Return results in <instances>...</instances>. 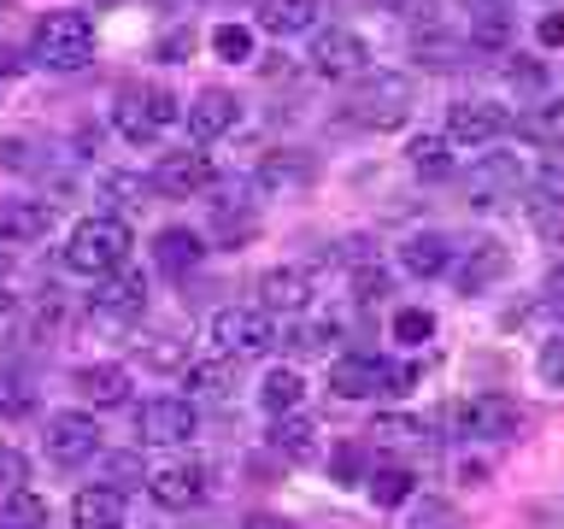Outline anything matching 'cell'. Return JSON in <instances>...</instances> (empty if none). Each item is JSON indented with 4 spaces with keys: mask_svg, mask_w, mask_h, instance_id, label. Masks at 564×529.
Returning <instances> with one entry per match:
<instances>
[{
    "mask_svg": "<svg viewBox=\"0 0 564 529\" xmlns=\"http://www.w3.org/2000/svg\"><path fill=\"white\" fill-rule=\"evenodd\" d=\"M42 447H47L53 465L70 471V465H88V458L100 453V430H95V418H88V412H53Z\"/></svg>",
    "mask_w": 564,
    "mask_h": 529,
    "instance_id": "10",
    "label": "cell"
},
{
    "mask_svg": "<svg viewBox=\"0 0 564 529\" xmlns=\"http://www.w3.org/2000/svg\"><path fill=\"white\" fill-rule=\"evenodd\" d=\"M329 388L341 400H377V395H405L412 388V370L394 359H377V353H341L329 370Z\"/></svg>",
    "mask_w": 564,
    "mask_h": 529,
    "instance_id": "3",
    "label": "cell"
},
{
    "mask_svg": "<svg viewBox=\"0 0 564 529\" xmlns=\"http://www.w3.org/2000/svg\"><path fill=\"white\" fill-rule=\"evenodd\" d=\"M412 483H417V476L405 471V465H382L377 476H370V500H377L382 511H394V506L412 500Z\"/></svg>",
    "mask_w": 564,
    "mask_h": 529,
    "instance_id": "33",
    "label": "cell"
},
{
    "mask_svg": "<svg viewBox=\"0 0 564 529\" xmlns=\"http://www.w3.org/2000/svg\"><path fill=\"white\" fill-rule=\"evenodd\" d=\"M405 165H412L423 183H435V176L453 171V153H447V136H412L405 141Z\"/></svg>",
    "mask_w": 564,
    "mask_h": 529,
    "instance_id": "30",
    "label": "cell"
},
{
    "mask_svg": "<svg viewBox=\"0 0 564 529\" xmlns=\"http://www.w3.org/2000/svg\"><path fill=\"white\" fill-rule=\"evenodd\" d=\"M0 483H7V488H24L30 483V458L18 453V447H0Z\"/></svg>",
    "mask_w": 564,
    "mask_h": 529,
    "instance_id": "47",
    "label": "cell"
},
{
    "mask_svg": "<svg viewBox=\"0 0 564 529\" xmlns=\"http://www.w3.org/2000/svg\"><path fill=\"white\" fill-rule=\"evenodd\" d=\"M24 412H30V388H24V377L0 370V418H24Z\"/></svg>",
    "mask_w": 564,
    "mask_h": 529,
    "instance_id": "43",
    "label": "cell"
},
{
    "mask_svg": "<svg viewBox=\"0 0 564 529\" xmlns=\"http://www.w3.org/2000/svg\"><path fill=\"white\" fill-rule=\"evenodd\" d=\"M70 518H77V529H123V494L112 488H83L77 500H70Z\"/></svg>",
    "mask_w": 564,
    "mask_h": 529,
    "instance_id": "23",
    "label": "cell"
},
{
    "mask_svg": "<svg viewBox=\"0 0 564 529\" xmlns=\"http://www.w3.org/2000/svg\"><path fill=\"white\" fill-rule=\"evenodd\" d=\"M506 271H511V253H506L500 241H470L465 259L453 264V289H458V294H482V289H494Z\"/></svg>",
    "mask_w": 564,
    "mask_h": 529,
    "instance_id": "15",
    "label": "cell"
},
{
    "mask_svg": "<svg viewBox=\"0 0 564 529\" xmlns=\"http://www.w3.org/2000/svg\"><path fill=\"white\" fill-rule=\"evenodd\" d=\"M253 30H247V24H218V30H212V53H218V60H229V65H247V60H253Z\"/></svg>",
    "mask_w": 564,
    "mask_h": 529,
    "instance_id": "36",
    "label": "cell"
},
{
    "mask_svg": "<svg viewBox=\"0 0 564 529\" xmlns=\"http://www.w3.org/2000/svg\"><path fill=\"white\" fill-rule=\"evenodd\" d=\"M106 201H112V206H135V194H141V183H135V176H106Z\"/></svg>",
    "mask_w": 564,
    "mask_h": 529,
    "instance_id": "49",
    "label": "cell"
},
{
    "mask_svg": "<svg viewBox=\"0 0 564 529\" xmlns=\"http://www.w3.org/2000/svg\"><path fill=\"white\" fill-rule=\"evenodd\" d=\"M506 130V112L494 100H453L447 106V141H465V148H488L494 136Z\"/></svg>",
    "mask_w": 564,
    "mask_h": 529,
    "instance_id": "16",
    "label": "cell"
},
{
    "mask_svg": "<svg viewBox=\"0 0 564 529\" xmlns=\"http://www.w3.org/2000/svg\"><path fill=\"white\" fill-rule=\"evenodd\" d=\"M212 342L224 353H264L276 347V330H271V312L264 306H224L212 317Z\"/></svg>",
    "mask_w": 564,
    "mask_h": 529,
    "instance_id": "12",
    "label": "cell"
},
{
    "mask_svg": "<svg viewBox=\"0 0 564 529\" xmlns=\"http://www.w3.org/2000/svg\"><path fill=\"white\" fill-rule=\"evenodd\" d=\"M70 382H77V395L88 406H123L130 400V370L123 365H83Z\"/></svg>",
    "mask_w": 564,
    "mask_h": 529,
    "instance_id": "22",
    "label": "cell"
},
{
    "mask_svg": "<svg viewBox=\"0 0 564 529\" xmlns=\"http://www.w3.org/2000/svg\"><path fill=\"white\" fill-rule=\"evenodd\" d=\"M130 224L118 218V212H100V218H83L77 229H70L65 241V271L77 277H112L130 264Z\"/></svg>",
    "mask_w": 564,
    "mask_h": 529,
    "instance_id": "1",
    "label": "cell"
},
{
    "mask_svg": "<svg viewBox=\"0 0 564 529\" xmlns=\"http://www.w3.org/2000/svg\"><path fill=\"white\" fill-rule=\"evenodd\" d=\"M430 335H435V317L430 312H417V306L394 312V342L400 347H417V342H430Z\"/></svg>",
    "mask_w": 564,
    "mask_h": 529,
    "instance_id": "40",
    "label": "cell"
},
{
    "mask_svg": "<svg viewBox=\"0 0 564 529\" xmlns=\"http://www.w3.org/2000/svg\"><path fill=\"white\" fill-rule=\"evenodd\" d=\"M476 7H488V0H476Z\"/></svg>",
    "mask_w": 564,
    "mask_h": 529,
    "instance_id": "56",
    "label": "cell"
},
{
    "mask_svg": "<svg viewBox=\"0 0 564 529\" xmlns=\"http://www.w3.org/2000/svg\"><path fill=\"white\" fill-rule=\"evenodd\" d=\"M229 382H236V365H229V359H206V365H194L188 370V388H194V395H229Z\"/></svg>",
    "mask_w": 564,
    "mask_h": 529,
    "instance_id": "38",
    "label": "cell"
},
{
    "mask_svg": "<svg viewBox=\"0 0 564 529\" xmlns=\"http://www.w3.org/2000/svg\"><path fill=\"white\" fill-rule=\"evenodd\" d=\"M412 529H458V511H453L447 500H423V506L412 511Z\"/></svg>",
    "mask_w": 564,
    "mask_h": 529,
    "instance_id": "45",
    "label": "cell"
},
{
    "mask_svg": "<svg viewBox=\"0 0 564 529\" xmlns=\"http://www.w3.org/2000/svg\"><path fill=\"white\" fill-rule=\"evenodd\" d=\"M0 7H7V0H0Z\"/></svg>",
    "mask_w": 564,
    "mask_h": 529,
    "instance_id": "57",
    "label": "cell"
},
{
    "mask_svg": "<svg viewBox=\"0 0 564 529\" xmlns=\"http://www.w3.org/2000/svg\"><path fill=\"white\" fill-rule=\"evenodd\" d=\"M541 194H546V201H558L564 206V141H558V148H541Z\"/></svg>",
    "mask_w": 564,
    "mask_h": 529,
    "instance_id": "41",
    "label": "cell"
},
{
    "mask_svg": "<svg viewBox=\"0 0 564 529\" xmlns=\"http://www.w3.org/2000/svg\"><path fill=\"white\" fill-rule=\"evenodd\" d=\"M506 83L541 100V88H546V65H541V60H523V53H506Z\"/></svg>",
    "mask_w": 564,
    "mask_h": 529,
    "instance_id": "39",
    "label": "cell"
},
{
    "mask_svg": "<svg viewBox=\"0 0 564 529\" xmlns=\"http://www.w3.org/2000/svg\"><path fill=\"white\" fill-rule=\"evenodd\" d=\"M306 65L329 83H352L370 71V47H365V35H352V30H317L312 47H306Z\"/></svg>",
    "mask_w": 564,
    "mask_h": 529,
    "instance_id": "7",
    "label": "cell"
},
{
    "mask_svg": "<svg viewBox=\"0 0 564 529\" xmlns=\"http://www.w3.org/2000/svg\"><path fill=\"white\" fill-rule=\"evenodd\" d=\"M253 229H259V212H253V206L218 201V229H212V241H218V247H241Z\"/></svg>",
    "mask_w": 564,
    "mask_h": 529,
    "instance_id": "32",
    "label": "cell"
},
{
    "mask_svg": "<svg viewBox=\"0 0 564 529\" xmlns=\"http://www.w3.org/2000/svg\"><path fill=\"white\" fill-rule=\"evenodd\" d=\"M176 118V100H171V88H159V83H123L118 88V100H112V123H118V136H130V141H159L165 136V123Z\"/></svg>",
    "mask_w": 564,
    "mask_h": 529,
    "instance_id": "4",
    "label": "cell"
},
{
    "mask_svg": "<svg viewBox=\"0 0 564 529\" xmlns=\"http://www.w3.org/2000/svg\"><path fill=\"white\" fill-rule=\"evenodd\" d=\"M53 229L47 201H0V247H30Z\"/></svg>",
    "mask_w": 564,
    "mask_h": 529,
    "instance_id": "20",
    "label": "cell"
},
{
    "mask_svg": "<svg viewBox=\"0 0 564 529\" xmlns=\"http://www.w3.org/2000/svg\"><path fill=\"white\" fill-rule=\"evenodd\" d=\"M153 259H159V271H194V264L206 259V247H200L194 229H159Z\"/></svg>",
    "mask_w": 564,
    "mask_h": 529,
    "instance_id": "28",
    "label": "cell"
},
{
    "mask_svg": "<svg viewBox=\"0 0 564 529\" xmlns=\"http://www.w3.org/2000/svg\"><path fill=\"white\" fill-rule=\"evenodd\" d=\"M546 306L564 317V271H553V282H546Z\"/></svg>",
    "mask_w": 564,
    "mask_h": 529,
    "instance_id": "53",
    "label": "cell"
},
{
    "mask_svg": "<svg viewBox=\"0 0 564 529\" xmlns=\"http://www.w3.org/2000/svg\"><path fill=\"white\" fill-rule=\"evenodd\" d=\"M271 447L289 458V465H306V458L317 453V423L300 418V412H282V418L271 423Z\"/></svg>",
    "mask_w": 564,
    "mask_h": 529,
    "instance_id": "24",
    "label": "cell"
},
{
    "mask_svg": "<svg viewBox=\"0 0 564 529\" xmlns=\"http://www.w3.org/2000/svg\"><path fill=\"white\" fill-rule=\"evenodd\" d=\"M30 153H35V148H30L24 136H7V141H0V165H7V171H35Z\"/></svg>",
    "mask_w": 564,
    "mask_h": 529,
    "instance_id": "48",
    "label": "cell"
},
{
    "mask_svg": "<svg viewBox=\"0 0 564 529\" xmlns=\"http://www.w3.org/2000/svg\"><path fill=\"white\" fill-rule=\"evenodd\" d=\"M141 365L176 370V365H183V342H148V347H141Z\"/></svg>",
    "mask_w": 564,
    "mask_h": 529,
    "instance_id": "46",
    "label": "cell"
},
{
    "mask_svg": "<svg viewBox=\"0 0 564 529\" xmlns=\"http://www.w3.org/2000/svg\"><path fill=\"white\" fill-rule=\"evenodd\" d=\"M541 382L564 395V335H553V342H541Z\"/></svg>",
    "mask_w": 564,
    "mask_h": 529,
    "instance_id": "44",
    "label": "cell"
},
{
    "mask_svg": "<svg viewBox=\"0 0 564 529\" xmlns=\"http://www.w3.org/2000/svg\"><path fill=\"white\" fill-rule=\"evenodd\" d=\"M159 53H171V60H176V53H188V30H176V35H171V42L159 47Z\"/></svg>",
    "mask_w": 564,
    "mask_h": 529,
    "instance_id": "54",
    "label": "cell"
},
{
    "mask_svg": "<svg viewBox=\"0 0 564 529\" xmlns=\"http://www.w3.org/2000/svg\"><path fill=\"white\" fill-rule=\"evenodd\" d=\"M100 476H106L100 488H112V494H130L135 483H148V471H141V458H135V453H106Z\"/></svg>",
    "mask_w": 564,
    "mask_h": 529,
    "instance_id": "37",
    "label": "cell"
},
{
    "mask_svg": "<svg viewBox=\"0 0 564 529\" xmlns=\"http://www.w3.org/2000/svg\"><path fill=\"white\" fill-rule=\"evenodd\" d=\"M148 312V277L141 271H112V277H100V289L88 294V324H95L100 335H118V330H130L135 317Z\"/></svg>",
    "mask_w": 564,
    "mask_h": 529,
    "instance_id": "6",
    "label": "cell"
},
{
    "mask_svg": "<svg viewBox=\"0 0 564 529\" xmlns=\"http://www.w3.org/2000/svg\"><path fill=\"white\" fill-rule=\"evenodd\" d=\"M329 342H341V317H335V312H312L306 324H294L289 335H282V347L300 353V359H317Z\"/></svg>",
    "mask_w": 564,
    "mask_h": 529,
    "instance_id": "25",
    "label": "cell"
},
{
    "mask_svg": "<svg viewBox=\"0 0 564 529\" xmlns=\"http://www.w3.org/2000/svg\"><path fill=\"white\" fill-rule=\"evenodd\" d=\"M212 159L200 153V148H183V153H165L153 165V176H148V188L153 194H165V201H194L200 188H212Z\"/></svg>",
    "mask_w": 564,
    "mask_h": 529,
    "instance_id": "11",
    "label": "cell"
},
{
    "mask_svg": "<svg viewBox=\"0 0 564 529\" xmlns=\"http://www.w3.org/2000/svg\"><path fill=\"white\" fill-rule=\"evenodd\" d=\"M529 224H535V236H553L558 241V201H546V206H529Z\"/></svg>",
    "mask_w": 564,
    "mask_h": 529,
    "instance_id": "50",
    "label": "cell"
},
{
    "mask_svg": "<svg viewBox=\"0 0 564 529\" xmlns=\"http://www.w3.org/2000/svg\"><path fill=\"white\" fill-rule=\"evenodd\" d=\"M329 476L352 488V483L365 476V447H352V441H341V447H335V458H329Z\"/></svg>",
    "mask_w": 564,
    "mask_h": 529,
    "instance_id": "42",
    "label": "cell"
},
{
    "mask_svg": "<svg viewBox=\"0 0 564 529\" xmlns=\"http://www.w3.org/2000/svg\"><path fill=\"white\" fill-rule=\"evenodd\" d=\"M441 423H453L458 435L470 441H506L511 430H518V406L500 400V395H476V400H458L441 412Z\"/></svg>",
    "mask_w": 564,
    "mask_h": 529,
    "instance_id": "8",
    "label": "cell"
},
{
    "mask_svg": "<svg viewBox=\"0 0 564 529\" xmlns=\"http://www.w3.org/2000/svg\"><path fill=\"white\" fill-rule=\"evenodd\" d=\"M518 136H523V141H541V148H558V141H564V100H558V95H541V100L518 118Z\"/></svg>",
    "mask_w": 564,
    "mask_h": 529,
    "instance_id": "26",
    "label": "cell"
},
{
    "mask_svg": "<svg viewBox=\"0 0 564 529\" xmlns=\"http://www.w3.org/2000/svg\"><path fill=\"white\" fill-rule=\"evenodd\" d=\"M523 183V171H518V159L511 153H488V159H476V165L465 171V194H470V206H494V201H506L511 188Z\"/></svg>",
    "mask_w": 564,
    "mask_h": 529,
    "instance_id": "17",
    "label": "cell"
},
{
    "mask_svg": "<svg viewBox=\"0 0 564 529\" xmlns=\"http://www.w3.org/2000/svg\"><path fill=\"white\" fill-rule=\"evenodd\" d=\"M312 18H317L312 0H259V24L271 35H300L312 30Z\"/></svg>",
    "mask_w": 564,
    "mask_h": 529,
    "instance_id": "29",
    "label": "cell"
},
{
    "mask_svg": "<svg viewBox=\"0 0 564 529\" xmlns=\"http://www.w3.org/2000/svg\"><path fill=\"white\" fill-rule=\"evenodd\" d=\"M470 42L482 53H506L511 47V18L500 7H482V12H476V24H470Z\"/></svg>",
    "mask_w": 564,
    "mask_h": 529,
    "instance_id": "34",
    "label": "cell"
},
{
    "mask_svg": "<svg viewBox=\"0 0 564 529\" xmlns=\"http://www.w3.org/2000/svg\"><path fill=\"white\" fill-rule=\"evenodd\" d=\"M194 423H200L194 406L176 400V395H153V400L135 406V435L153 441V447H183V441L194 435Z\"/></svg>",
    "mask_w": 564,
    "mask_h": 529,
    "instance_id": "9",
    "label": "cell"
},
{
    "mask_svg": "<svg viewBox=\"0 0 564 529\" xmlns=\"http://www.w3.org/2000/svg\"><path fill=\"white\" fill-rule=\"evenodd\" d=\"M0 529H47V500L30 488H12L0 500Z\"/></svg>",
    "mask_w": 564,
    "mask_h": 529,
    "instance_id": "31",
    "label": "cell"
},
{
    "mask_svg": "<svg viewBox=\"0 0 564 529\" xmlns=\"http://www.w3.org/2000/svg\"><path fill=\"white\" fill-rule=\"evenodd\" d=\"M400 264H405L412 277H447V271H453V241L435 236V229H423V236L400 241Z\"/></svg>",
    "mask_w": 564,
    "mask_h": 529,
    "instance_id": "21",
    "label": "cell"
},
{
    "mask_svg": "<svg viewBox=\"0 0 564 529\" xmlns=\"http://www.w3.org/2000/svg\"><path fill=\"white\" fill-rule=\"evenodd\" d=\"M148 488H153V500L165 506V511H194V506L206 500V471L188 465V458H176V465H159L148 476Z\"/></svg>",
    "mask_w": 564,
    "mask_h": 529,
    "instance_id": "14",
    "label": "cell"
},
{
    "mask_svg": "<svg viewBox=\"0 0 564 529\" xmlns=\"http://www.w3.org/2000/svg\"><path fill=\"white\" fill-rule=\"evenodd\" d=\"M241 529H294L289 518H276V511H253V518H247Z\"/></svg>",
    "mask_w": 564,
    "mask_h": 529,
    "instance_id": "51",
    "label": "cell"
},
{
    "mask_svg": "<svg viewBox=\"0 0 564 529\" xmlns=\"http://www.w3.org/2000/svg\"><path fill=\"white\" fill-rule=\"evenodd\" d=\"M370 441H377V447H412V441H423V423L405 418V412H382L370 423Z\"/></svg>",
    "mask_w": 564,
    "mask_h": 529,
    "instance_id": "35",
    "label": "cell"
},
{
    "mask_svg": "<svg viewBox=\"0 0 564 529\" xmlns=\"http://www.w3.org/2000/svg\"><path fill=\"white\" fill-rule=\"evenodd\" d=\"M236 118H241V106H236V95L229 88H200L194 95V106H188V136L194 141H218V136H229L236 130Z\"/></svg>",
    "mask_w": 564,
    "mask_h": 529,
    "instance_id": "18",
    "label": "cell"
},
{
    "mask_svg": "<svg viewBox=\"0 0 564 529\" xmlns=\"http://www.w3.org/2000/svg\"><path fill=\"white\" fill-rule=\"evenodd\" d=\"M7 317H12V294L0 289V330H7Z\"/></svg>",
    "mask_w": 564,
    "mask_h": 529,
    "instance_id": "55",
    "label": "cell"
},
{
    "mask_svg": "<svg viewBox=\"0 0 564 529\" xmlns=\"http://www.w3.org/2000/svg\"><path fill=\"white\" fill-rule=\"evenodd\" d=\"M412 83L400 77V71H377V77L359 83V95L347 100L352 123H365V130H400L405 118H412Z\"/></svg>",
    "mask_w": 564,
    "mask_h": 529,
    "instance_id": "5",
    "label": "cell"
},
{
    "mask_svg": "<svg viewBox=\"0 0 564 529\" xmlns=\"http://www.w3.org/2000/svg\"><path fill=\"white\" fill-rule=\"evenodd\" d=\"M253 183H259V194H306L317 183V159L300 148H271L253 165Z\"/></svg>",
    "mask_w": 564,
    "mask_h": 529,
    "instance_id": "13",
    "label": "cell"
},
{
    "mask_svg": "<svg viewBox=\"0 0 564 529\" xmlns=\"http://www.w3.org/2000/svg\"><path fill=\"white\" fill-rule=\"evenodd\" d=\"M541 42H546V47H558V42H564V18H558V12H553V18H541Z\"/></svg>",
    "mask_w": 564,
    "mask_h": 529,
    "instance_id": "52",
    "label": "cell"
},
{
    "mask_svg": "<svg viewBox=\"0 0 564 529\" xmlns=\"http://www.w3.org/2000/svg\"><path fill=\"white\" fill-rule=\"evenodd\" d=\"M259 306L264 312H306L312 306V277L300 271V264H276V271L259 277Z\"/></svg>",
    "mask_w": 564,
    "mask_h": 529,
    "instance_id": "19",
    "label": "cell"
},
{
    "mask_svg": "<svg viewBox=\"0 0 564 529\" xmlns=\"http://www.w3.org/2000/svg\"><path fill=\"white\" fill-rule=\"evenodd\" d=\"M300 400H306V377H300V370H289V365L264 370V382H259V406H264V412L282 418V412H294Z\"/></svg>",
    "mask_w": 564,
    "mask_h": 529,
    "instance_id": "27",
    "label": "cell"
},
{
    "mask_svg": "<svg viewBox=\"0 0 564 529\" xmlns=\"http://www.w3.org/2000/svg\"><path fill=\"white\" fill-rule=\"evenodd\" d=\"M35 60L47 71H83L95 60V24H88V12H42V24H35Z\"/></svg>",
    "mask_w": 564,
    "mask_h": 529,
    "instance_id": "2",
    "label": "cell"
}]
</instances>
